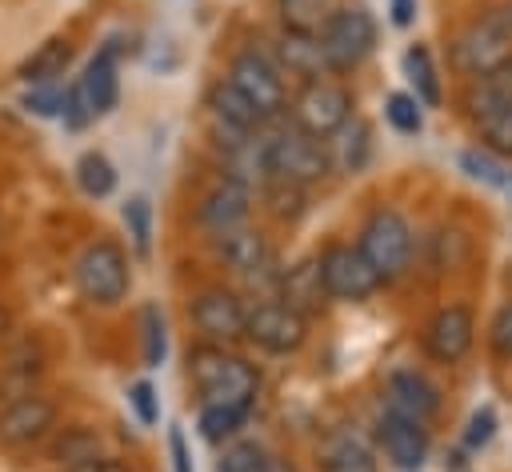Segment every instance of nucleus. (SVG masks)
Wrapping results in <instances>:
<instances>
[{
    "instance_id": "obj_3",
    "label": "nucleus",
    "mask_w": 512,
    "mask_h": 472,
    "mask_svg": "<svg viewBox=\"0 0 512 472\" xmlns=\"http://www.w3.org/2000/svg\"><path fill=\"white\" fill-rule=\"evenodd\" d=\"M356 248L364 252V260L372 264L380 284H392V280H400L412 268L416 236H412V224H408V216L400 208H376L360 224Z\"/></svg>"
},
{
    "instance_id": "obj_34",
    "label": "nucleus",
    "mask_w": 512,
    "mask_h": 472,
    "mask_svg": "<svg viewBox=\"0 0 512 472\" xmlns=\"http://www.w3.org/2000/svg\"><path fill=\"white\" fill-rule=\"evenodd\" d=\"M384 116H388V124H392L396 132H404V136H416V132L424 128V112H420V100H416L412 92H392V96L384 100Z\"/></svg>"
},
{
    "instance_id": "obj_21",
    "label": "nucleus",
    "mask_w": 512,
    "mask_h": 472,
    "mask_svg": "<svg viewBox=\"0 0 512 472\" xmlns=\"http://www.w3.org/2000/svg\"><path fill=\"white\" fill-rule=\"evenodd\" d=\"M464 108H468V116H472L476 124L488 120V116H496V112H504V108H512V60H504V64H496L492 72L468 80Z\"/></svg>"
},
{
    "instance_id": "obj_35",
    "label": "nucleus",
    "mask_w": 512,
    "mask_h": 472,
    "mask_svg": "<svg viewBox=\"0 0 512 472\" xmlns=\"http://www.w3.org/2000/svg\"><path fill=\"white\" fill-rule=\"evenodd\" d=\"M276 8H280L284 28H296V32H320V24L328 16V12H320V0H276Z\"/></svg>"
},
{
    "instance_id": "obj_2",
    "label": "nucleus",
    "mask_w": 512,
    "mask_h": 472,
    "mask_svg": "<svg viewBox=\"0 0 512 472\" xmlns=\"http://www.w3.org/2000/svg\"><path fill=\"white\" fill-rule=\"evenodd\" d=\"M504 60H512V4L472 16L448 44V64L468 80L492 72Z\"/></svg>"
},
{
    "instance_id": "obj_41",
    "label": "nucleus",
    "mask_w": 512,
    "mask_h": 472,
    "mask_svg": "<svg viewBox=\"0 0 512 472\" xmlns=\"http://www.w3.org/2000/svg\"><path fill=\"white\" fill-rule=\"evenodd\" d=\"M132 408H136V416H140V424H156L160 420V404H156V388L148 384V380H136L132 384Z\"/></svg>"
},
{
    "instance_id": "obj_47",
    "label": "nucleus",
    "mask_w": 512,
    "mask_h": 472,
    "mask_svg": "<svg viewBox=\"0 0 512 472\" xmlns=\"http://www.w3.org/2000/svg\"><path fill=\"white\" fill-rule=\"evenodd\" d=\"M268 472H292V464L284 456H268Z\"/></svg>"
},
{
    "instance_id": "obj_5",
    "label": "nucleus",
    "mask_w": 512,
    "mask_h": 472,
    "mask_svg": "<svg viewBox=\"0 0 512 472\" xmlns=\"http://www.w3.org/2000/svg\"><path fill=\"white\" fill-rule=\"evenodd\" d=\"M72 284L76 292L96 304V308H116L128 288H132V272H128V252L116 240H92L84 244V252L72 264Z\"/></svg>"
},
{
    "instance_id": "obj_46",
    "label": "nucleus",
    "mask_w": 512,
    "mask_h": 472,
    "mask_svg": "<svg viewBox=\"0 0 512 472\" xmlns=\"http://www.w3.org/2000/svg\"><path fill=\"white\" fill-rule=\"evenodd\" d=\"M412 20H416V0H392V24L408 28Z\"/></svg>"
},
{
    "instance_id": "obj_11",
    "label": "nucleus",
    "mask_w": 512,
    "mask_h": 472,
    "mask_svg": "<svg viewBox=\"0 0 512 472\" xmlns=\"http://www.w3.org/2000/svg\"><path fill=\"white\" fill-rule=\"evenodd\" d=\"M316 264H320L324 292L336 304H360V300H368L380 288V276L372 272V264L364 260V252L356 244H348V240L324 244L320 256H316Z\"/></svg>"
},
{
    "instance_id": "obj_10",
    "label": "nucleus",
    "mask_w": 512,
    "mask_h": 472,
    "mask_svg": "<svg viewBox=\"0 0 512 472\" xmlns=\"http://www.w3.org/2000/svg\"><path fill=\"white\" fill-rule=\"evenodd\" d=\"M188 320L196 328V336L204 344H224L232 348L236 340H244V324H248V304L240 300L236 288L224 284H208L188 300Z\"/></svg>"
},
{
    "instance_id": "obj_1",
    "label": "nucleus",
    "mask_w": 512,
    "mask_h": 472,
    "mask_svg": "<svg viewBox=\"0 0 512 472\" xmlns=\"http://www.w3.org/2000/svg\"><path fill=\"white\" fill-rule=\"evenodd\" d=\"M184 364H188V380H192L200 404H256L260 372L232 348L200 340L188 348Z\"/></svg>"
},
{
    "instance_id": "obj_13",
    "label": "nucleus",
    "mask_w": 512,
    "mask_h": 472,
    "mask_svg": "<svg viewBox=\"0 0 512 472\" xmlns=\"http://www.w3.org/2000/svg\"><path fill=\"white\" fill-rule=\"evenodd\" d=\"M56 420H60V408L44 392H28V396H16V400H4L0 404V448L4 452L32 448V444H40L44 436L56 432Z\"/></svg>"
},
{
    "instance_id": "obj_15",
    "label": "nucleus",
    "mask_w": 512,
    "mask_h": 472,
    "mask_svg": "<svg viewBox=\"0 0 512 472\" xmlns=\"http://www.w3.org/2000/svg\"><path fill=\"white\" fill-rule=\"evenodd\" d=\"M376 444H380L384 460H388L396 472H420L424 460H428V448H432L428 424L408 420V416L388 412V408L376 416Z\"/></svg>"
},
{
    "instance_id": "obj_28",
    "label": "nucleus",
    "mask_w": 512,
    "mask_h": 472,
    "mask_svg": "<svg viewBox=\"0 0 512 472\" xmlns=\"http://www.w3.org/2000/svg\"><path fill=\"white\" fill-rule=\"evenodd\" d=\"M48 456H52V464H60V468H76V464L100 456V436H96L92 428H84V424H72V428H64V432L56 436V444H52Z\"/></svg>"
},
{
    "instance_id": "obj_25",
    "label": "nucleus",
    "mask_w": 512,
    "mask_h": 472,
    "mask_svg": "<svg viewBox=\"0 0 512 472\" xmlns=\"http://www.w3.org/2000/svg\"><path fill=\"white\" fill-rule=\"evenodd\" d=\"M68 60H72V44H68L64 36H52V40H44V44L20 64V80H24V84H48V80L64 76Z\"/></svg>"
},
{
    "instance_id": "obj_32",
    "label": "nucleus",
    "mask_w": 512,
    "mask_h": 472,
    "mask_svg": "<svg viewBox=\"0 0 512 472\" xmlns=\"http://www.w3.org/2000/svg\"><path fill=\"white\" fill-rule=\"evenodd\" d=\"M36 380H40V360H32V356H12V360L0 368V404L36 392Z\"/></svg>"
},
{
    "instance_id": "obj_24",
    "label": "nucleus",
    "mask_w": 512,
    "mask_h": 472,
    "mask_svg": "<svg viewBox=\"0 0 512 472\" xmlns=\"http://www.w3.org/2000/svg\"><path fill=\"white\" fill-rule=\"evenodd\" d=\"M320 468H324V472H380L372 448H368L360 436H348V432H340V436H332V440L324 444Z\"/></svg>"
},
{
    "instance_id": "obj_45",
    "label": "nucleus",
    "mask_w": 512,
    "mask_h": 472,
    "mask_svg": "<svg viewBox=\"0 0 512 472\" xmlns=\"http://www.w3.org/2000/svg\"><path fill=\"white\" fill-rule=\"evenodd\" d=\"M168 448H172L176 472H192V468H188V448H184V432H180V428H168Z\"/></svg>"
},
{
    "instance_id": "obj_43",
    "label": "nucleus",
    "mask_w": 512,
    "mask_h": 472,
    "mask_svg": "<svg viewBox=\"0 0 512 472\" xmlns=\"http://www.w3.org/2000/svg\"><path fill=\"white\" fill-rule=\"evenodd\" d=\"M60 116H64V124H68V128H84V124L92 120V112H88V104H84V92H80V84H68Z\"/></svg>"
},
{
    "instance_id": "obj_7",
    "label": "nucleus",
    "mask_w": 512,
    "mask_h": 472,
    "mask_svg": "<svg viewBox=\"0 0 512 472\" xmlns=\"http://www.w3.org/2000/svg\"><path fill=\"white\" fill-rule=\"evenodd\" d=\"M268 168H272V180H292V184L312 188L332 172L328 140H316V136L300 132L296 124L268 128Z\"/></svg>"
},
{
    "instance_id": "obj_6",
    "label": "nucleus",
    "mask_w": 512,
    "mask_h": 472,
    "mask_svg": "<svg viewBox=\"0 0 512 472\" xmlns=\"http://www.w3.org/2000/svg\"><path fill=\"white\" fill-rule=\"evenodd\" d=\"M256 112L264 124L280 120L288 112V88H284V72L276 68V60L268 56V48L244 44L232 60H228V76H224Z\"/></svg>"
},
{
    "instance_id": "obj_29",
    "label": "nucleus",
    "mask_w": 512,
    "mask_h": 472,
    "mask_svg": "<svg viewBox=\"0 0 512 472\" xmlns=\"http://www.w3.org/2000/svg\"><path fill=\"white\" fill-rule=\"evenodd\" d=\"M260 196H264V208L284 224L300 220L308 208V188L292 184V180H268V184H260Z\"/></svg>"
},
{
    "instance_id": "obj_4",
    "label": "nucleus",
    "mask_w": 512,
    "mask_h": 472,
    "mask_svg": "<svg viewBox=\"0 0 512 472\" xmlns=\"http://www.w3.org/2000/svg\"><path fill=\"white\" fill-rule=\"evenodd\" d=\"M320 48H324V64L328 76H344L352 68H360L372 48H376V20L364 4H340L324 16L320 24Z\"/></svg>"
},
{
    "instance_id": "obj_37",
    "label": "nucleus",
    "mask_w": 512,
    "mask_h": 472,
    "mask_svg": "<svg viewBox=\"0 0 512 472\" xmlns=\"http://www.w3.org/2000/svg\"><path fill=\"white\" fill-rule=\"evenodd\" d=\"M460 168H464L472 180H480V184H492V188H504V184H508V176H504V168L492 160V152L468 148V152H460Z\"/></svg>"
},
{
    "instance_id": "obj_22",
    "label": "nucleus",
    "mask_w": 512,
    "mask_h": 472,
    "mask_svg": "<svg viewBox=\"0 0 512 472\" xmlns=\"http://www.w3.org/2000/svg\"><path fill=\"white\" fill-rule=\"evenodd\" d=\"M368 152H372V128L364 120H348L336 136H328V156H332V168L340 172H360L368 164Z\"/></svg>"
},
{
    "instance_id": "obj_27",
    "label": "nucleus",
    "mask_w": 512,
    "mask_h": 472,
    "mask_svg": "<svg viewBox=\"0 0 512 472\" xmlns=\"http://www.w3.org/2000/svg\"><path fill=\"white\" fill-rule=\"evenodd\" d=\"M404 72H408V80H412V96L420 100V104H428V108H436L440 104V76H436V64H432V52L424 48V44H412L408 52H404Z\"/></svg>"
},
{
    "instance_id": "obj_20",
    "label": "nucleus",
    "mask_w": 512,
    "mask_h": 472,
    "mask_svg": "<svg viewBox=\"0 0 512 472\" xmlns=\"http://www.w3.org/2000/svg\"><path fill=\"white\" fill-rule=\"evenodd\" d=\"M76 84H80L84 104H88L92 116L112 112V108H116V96H120V80H116V44H104V48L88 60V68H84V76H80Z\"/></svg>"
},
{
    "instance_id": "obj_14",
    "label": "nucleus",
    "mask_w": 512,
    "mask_h": 472,
    "mask_svg": "<svg viewBox=\"0 0 512 472\" xmlns=\"http://www.w3.org/2000/svg\"><path fill=\"white\" fill-rule=\"evenodd\" d=\"M476 344V312L464 300L440 304L424 324V356L436 364H460Z\"/></svg>"
},
{
    "instance_id": "obj_26",
    "label": "nucleus",
    "mask_w": 512,
    "mask_h": 472,
    "mask_svg": "<svg viewBox=\"0 0 512 472\" xmlns=\"http://www.w3.org/2000/svg\"><path fill=\"white\" fill-rule=\"evenodd\" d=\"M248 416L252 404H200V436L208 444H224L244 428Z\"/></svg>"
},
{
    "instance_id": "obj_12",
    "label": "nucleus",
    "mask_w": 512,
    "mask_h": 472,
    "mask_svg": "<svg viewBox=\"0 0 512 472\" xmlns=\"http://www.w3.org/2000/svg\"><path fill=\"white\" fill-rule=\"evenodd\" d=\"M244 340H252L268 356H292L308 340V316H300L296 308H288L280 296H260L248 308Z\"/></svg>"
},
{
    "instance_id": "obj_18",
    "label": "nucleus",
    "mask_w": 512,
    "mask_h": 472,
    "mask_svg": "<svg viewBox=\"0 0 512 472\" xmlns=\"http://www.w3.org/2000/svg\"><path fill=\"white\" fill-rule=\"evenodd\" d=\"M268 56L276 60V68H280L284 76H296L300 84H308V80H324V76H328L324 48H320V36H316V32L280 28V36L272 40Z\"/></svg>"
},
{
    "instance_id": "obj_31",
    "label": "nucleus",
    "mask_w": 512,
    "mask_h": 472,
    "mask_svg": "<svg viewBox=\"0 0 512 472\" xmlns=\"http://www.w3.org/2000/svg\"><path fill=\"white\" fill-rule=\"evenodd\" d=\"M140 336H144V368H160L168 356V324L156 304L140 308Z\"/></svg>"
},
{
    "instance_id": "obj_17",
    "label": "nucleus",
    "mask_w": 512,
    "mask_h": 472,
    "mask_svg": "<svg viewBox=\"0 0 512 472\" xmlns=\"http://www.w3.org/2000/svg\"><path fill=\"white\" fill-rule=\"evenodd\" d=\"M384 408L388 412H400L408 420L428 424L440 412V392H436V384L424 372H416V368H392L388 380H384Z\"/></svg>"
},
{
    "instance_id": "obj_8",
    "label": "nucleus",
    "mask_w": 512,
    "mask_h": 472,
    "mask_svg": "<svg viewBox=\"0 0 512 472\" xmlns=\"http://www.w3.org/2000/svg\"><path fill=\"white\" fill-rule=\"evenodd\" d=\"M216 240V256L224 260V268H232L248 288L256 292H272L276 296V280H280V256L272 248V240L252 228V224H240L232 232H220L212 236Z\"/></svg>"
},
{
    "instance_id": "obj_16",
    "label": "nucleus",
    "mask_w": 512,
    "mask_h": 472,
    "mask_svg": "<svg viewBox=\"0 0 512 472\" xmlns=\"http://www.w3.org/2000/svg\"><path fill=\"white\" fill-rule=\"evenodd\" d=\"M252 196H256V188H248L244 180H236V176H220V180L200 196L196 224H200L208 236L232 232V228L248 224V216H252Z\"/></svg>"
},
{
    "instance_id": "obj_36",
    "label": "nucleus",
    "mask_w": 512,
    "mask_h": 472,
    "mask_svg": "<svg viewBox=\"0 0 512 472\" xmlns=\"http://www.w3.org/2000/svg\"><path fill=\"white\" fill-rule=\"evenodd\" d=\"M480 144L492 156H512V108L480 120Z\"/></svg>"
},
{
    "instance_id": "obj_23",
    "label": "nucleus",
    "mask_w": 512,
    "mask_h": 472,
    "mask_svg": "<svg viewBox=\"0 0 512 472\" xmlns=\"http://www.w3.org/2000/svg\"><path fill=\"white\" fill-rule=\"evenodd\" d=\"M208 116H220V120H228L232 128H240V132H260L264 128V120H260V112L228 84V80H216L212 88H208Z\"/></svg>"
},
{
    "instance_id": "obj_9",
    "label": "nucleus",
    "mask_w": 512,
    "mask_h": 472,
    "mask_svg": "<svg viewBox=\"0 0 512 472\" xmlns=\"http://www.w3.org/2000/svg\"><path fill=\"white\" fill-rule=\"evenodd\" d=\"M348 120H352V92L340 80H328V76L308 80L288 100V124H296L300 132H308L316 140L336 136Z\"/></svg>"
},
{
    "instance_id": "obj_40",
    "label": "nucleus",
    "mask_w": 512,
    "mask_h": 472,
    "mask_svg": "<svg viewBox=\"0 0 512 472\" xmlns=\"http://www.w3.org/2000/svg\"><path fill=\"white\" fill-rule=\"evenodd\" d=\"M488 348L496 360H512V300L496 308V316L488 324Z\"/></svg>"
},
{
    "instance_id": "obj_19",
    "label": "nucleus",
    "mask_w": 512,
    "mask_h": 472,
    "mask_svg": "<svg viewBox=\"0 0 512 472\" xmlns=\"http://www.w3.org/2000/svg\"><path fill=\"white\" fill-rule=\"evenodd\" d=\"M276 296L296 308L300 316H316L324 304H328V292H324V280H320V264L316 256H304L296 260L292 268H280V280H276Z\"/></svg>"
},
{
    "instance_id": "obj_42",
    "label": "nucleus",
    "mask_w": 512,
    "mask_h": 472,
    "mask_svg": "<svg viewBox=\"0 0 512 472\" xmlns=\"http://www.w3.org/2000/svg\"><path fill=\"white\" fill-rule=\"evenodd\" d=\"M492 432H496V412H492V408H480V412H472V420H468L464 444H468V448H484V444L492 440Z\"/></svg>"
},
{
    "instance_id": "obj_30",
    "label": "nucleus",
    "mask_w": 512,
    "mask_h": 472,
    "mask_svg": "<svg viewBox=\"0 0 512 472\" xmlns=\"http://www.w3.org/2000/svg\"><path fill=\"white\" fill-rule=\"evenodd\" d=\"M76 184H80V192L84 196H108L112 188H116V168H112V160L104 156V152H84L80 160H76Z\"/></svg>"
},
{
    "instance_id": "obj_38",
    "label": "nucleus",
    "mask_w": 512,
    "mask_h": 472,
    "mask_svg": "<svg viewBox=\"0 0 512 472\" xmlns=\"http://www.w3.org/2000/svg\"><path fill=\"white\" fill-rule=\"evenodd\" d=\"M124 224H128V232H132V244H136V252L140 256H148V248H152V208H148V200H128L124 204Z\"/></svg>"
},
{
    "instance_id": "obj_33",
    "label": "nucleus",
    "mask_w": 512,
    "mask_h": 472,
    "mask_svg": "<svg viewBox=\"0 0 512 472\" xmlns=\"http://www.w3.org/2000/svg\"><path fill=\"white\" fill-rule=\"evenodd\" d=\"M268 448L256 444V440H232L220 460H216V472H268Z\"/></svg>"
},
{
    "instance_id": "obj_39",
    "label": "nucleus",
    "mask_w": 512,
    "mask_h": 472,
    "mask_svg": "<svg viewBox=\"0 0 512 472\" xmlns=\"http://www.w3.org/2000/svg\"><path fill=\"white\" fill-rule=\"evenodd\" d=\"M64 92H68V88H60L56 80H48V84H32V92H24V108L36 112V116H60V108H64Z\"/></svg>"
},
{
    "instance_id": "obj_44",
    "label": "nucleus",
    "mask_w": 512,
    "mask_h": 472,
    "mask_svg": "<svg viewBox=\"0 0 512 472\" xmlns=\"http://www.w3.org/2000/svg\"><path fill=\"white\" fill-rule=\"evenodd\" d=\"M68 472H128V464L100 452V456H92V460H84V464H76V468H68Z\"/></svg>"
}]
</instances>
